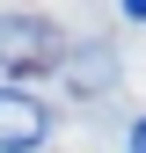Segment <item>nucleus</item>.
I'll return each mask as SVG.
<instances>
[{"instance_id":"obj_3","label":"nucleus","mask_w":146,"mask_h":153,"mask_svg":"<svg viewBox=\"0 0 146 153\" xmlns=\"http://www.w3.org/2000/svg\"><path fill=\"white\" fill-rule=\"evenodd\" d=\"M110 73H117V59H110L102 44H88V66H66V80L80 95H95V88H110Z\"/></svg>"},{"instance_id":"obj_4","label":"nucleus","mask_w":146,"mask_h":153,"mask_svg":"<svg viewBox=\"0 0 146 153\" xmlns=\"http://www.w3.org/2000/svg\"><path fill=\"white\" fill-rule=\"evenodd\" d=\"M124 153H146V117L132 124V146H124Z\"/></svg>"},{"instance_id":"obj_1","label":"nucleus","mask_w":146,"mask_h":153,"mask_svg":"<svg viewBox=\"0 0 146 153\" xmlns=\"http://www.w3.org/2000/svg\"><path fill=\"white\" fill-rule=\"evenodd\" d=\"M51 51H66V44L44 15H0V66H44Z\"/></svg>"},{"instance_id":"obj_2","label":"nucleus","mask_w":146,"mask_h":153,"mask_svg":"<svg viewBox=\"0 0 146 153\" xmlns=\"http://www.w3.org/2000/svg\"><path fill=\"white\" fill-rule=\"evenodd\" d=\"M44 131H51V109L36 102V95L0 88V153H29V146H44Z\"/></svg>"}]
</instances>
